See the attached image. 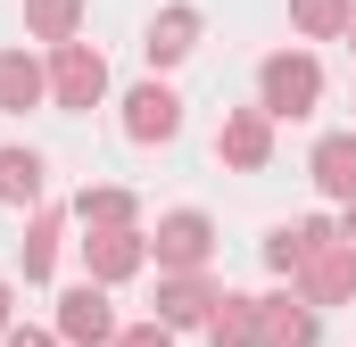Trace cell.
Here are the masks:
<instances>
[{
	"label": "cell",
	"instance_id": "obj_7",
	"mask_svg": "<svg viewBox=\"0 0 356 347\" xmlns=\"http://www.w3.org/2000/svg\"><path fill=\"white\" fill-rule=\"evenodd\" d=\"M298 298H307V306H340V298H356V248H348V240H323L315 257L298 264Z\"/></svg>",
	"mask_w": 356,
	"mask_h": 347
},
{
	"label": "cell",
	"instance_id": "obj_22",
	"mask_svg": "<svg viewBox=\"0 0 356 347\" xmlns=\"http://www.w3.org/2000/svg\"><path fill=\"white\" fill-rule=\"evenodd\" d=\"M0 347H58V331H33V323H8Z\"/></svg>",
	"mask_w": 356,
	"mask_h": 347
},
{
	"label": "cell",
	"instance_id": "obj_1",
	"mask_svg": "<svg viewBox=\"0 0 356 347\" xmlns=\"http://www.w3.org/2000/svg\"><path fill=\"white\" fill-rule=\"evenodd\" d=\"M315 99H323V67H315L307 50H273L266 67H257V108H266L273 124L315 116Z\"/></svg>",
	"mask_w": 356,
	"mask_h": 347
},
{
	"label": "cell",
	"instance_id": "obj_24",
	"mask_svg": "<svg viewBox=\"0 0 356 347\" xmlns=\"http://www.w3.org/2000/svg\"><path fill=\"white\" fill-rule=\"evenodd\" d=\"M8 306H17V289H8V281H0V331H8Z\"/></svg>",
	"mask_w": 356,
	"mask_h": 347
},
{
	"label": "cell",
	"instance_id": "obj_4",
	"mask_svg": "<svg viewBox=\"0 0 356 347\" xmlns=\"http://www.w3.org/2000/svg\"><path fill=\"white\" fill-rule=\"evenodd\" d=\"M58 339L67 347H116V314H108V281H75L58 298Z\"/></svg>",
	"mask_w": 356,
	"mask_h": 347
},
{
	"label": "cell",
	"instance_id": "obj_14",
	"mask_svg": "<svg viewBox=\"0 0 356 347\" xmlns=\"http://www.w3.org/2000/svg\"><path fill=\"white\" fill-rule=\"evenodd\" d=\"M307 174H315V190H323V198H340V207H348V198H356V133H323V141H315V158H307Z\"/></svg>",
	"mask_w": 356,
	"mask_h": 347
},
{
	"label": "cell",
	"instance_id": "obj_9",
	"mask_svg": "<svg viewBox=\"0 0 356 347\" xmlns=\"http://www.w3.org/2000/svg\"><path fill=\"white\" fill-rule=\"evenodd\" d=\"M323 314L307 298H257V347H315Z\"/></svg>",
	"mask_w": 356,
	"mask_h": 347
},
{
	"label": "cell",
	"instance_id": "obj_21",
	"mask_svg": "<svg viewBox=\"0 0 356 347\" xmlns=\"http://www.w3.org/2000/svg\"><path fill=\"white\" fill-rule=\"evenodd\" d=\"M116 347H175V331L149 314V323H133V331H116Z\"/></svg>",
	"mask_w": 356,
	"mask_h": 347
},
{
	"label": "cell",
	"instance_id": "obj_25",
	"mask_svg": "<svg viewBox=\"0 0 356 347\" xmlns=\"http://www.w3.org/2000/svg\"><path fill=\"white\" fill-rule=\"evenodd\" d=\"M348 50H356V17H348Z\"/></svg>",
	"mask_w": 356,
	"mask_h": 347
},
{
	"label": "cell",
	"instance_id": "obj_13",
	"mask_svg": "<svg viewBox=\"0 0 356 347\" xmlns=\"http://www.w3.org/2000/svg\"><path fill=\"white\" fill-rule=\"evenodd\" d=\"M323 240H340V223H323V215H298V223H273V232H266V264H273V273H298V264L315 257Z\"/></svg>",
	"mask_w": 356,
	"mask_h": 347
},
{
	"label": "cell",
	"instance_id": "obj_8",
	"mask_svg": "<svg viewBox=\"0 0 356 347\" xmlns=\"http://www.w3.org/2000/svg\"><path fill=\"white\" fill-rule=\"evenodd\" d=\"M182 133V99L166 83H141V91H124V141H175Z\"/></svg>",
	"mask_w": 356,
	"mask_h": 347
},
{
	"label": "cell",
	"instance_id": "obj_5",
	"mask_svg": "<svg viewBox=\"0 0 356 347\" xmlns=\"http://www.w3.org/2000/svg\"><path fill=\"white\" fill-rule=\"evenodd\" d=\"M216 158L241 166V174H266L273 166V116H266V108H232L224 133H216Z\"/></svg>",
	"mask_w": 356,
	"mask_h": 347
},
{
	"label": "cell",
	"instance_id": "obj_3",
	"mask_svg": "<svg viewBox=\"0 0 356 347\" xmlns=\"http://www.w3.org/2000/svg\"><path fill=\"white\" fill-rule=\"evenodd\" d=\"M149 257H158V273H199V264L216 257V223H207L199 207L158 215V232H149Z\"/></svg>",
	"mask_w": 356,
	"mask_h": 347
},
{
	"label": "cell",
	"instance_id": "obj_2",
	"mask_svg": "<svg viewBox=\"0 0 356 347\" xmlns=\"http://www.w3.org/2000/svg\"><path fill=\"white\" fill-rule=\"evenodd\" d=\"M50 99H58V108H75V116L108 99V58L91 50L83 33H75V42H50Z\"/></svg>",
	"mask_w": 356,
	"mask_h": 347
},
{
	"label": "cell",
	"instance_id": "obj_20",
	"mask_svg": "<svg viewBox=\"0 0 356 347\" xmlns=\"http://www.w3.org/2000/svg\"><path fill=\"white\" fill-rule=\"evenodd\" d=\"M42 198V158L33 149H0V207H33Z\"/></svg>",
	"mask_w": 356,
	"mask_h": 347
},
{
	"label": "cell",
	"instance_id": "obj_19",
	"mask_svg": "<svg viewBox=\"0 0 356 347\" xmlns=\"http://www.w3.org/2000/svg\"><path fill=\"white\" fill-rule=\"evenodd\" d=\"M356 17V0H290V25L307 33V42H340Z\"/></svg>",
	"mask_w": 356,
	"mask_h": 347
},
{
	"label": "cell",
	"instance_id": "obj_17",
	"mask_svg": "<svg viewBox=\"0 0 356 347\" xmlns=\"http://www.w3.org/2000/svg\"><path fill=\"white\" fill-rule=\"evenodd\" d=\"M133 215H141V198H133L124 182H91L83 198H75V223H83V232H108V223H133Z\"/></svg>",
	"mask_w": 356,
	"mask_h": 347
},
{
	"label": "cell",
	"instance_id": "obj_23",
	"mask_svg": "<svg viewBox=\"0 0 356 347\" xmlns=\"http://www.w3.org/2000/svg\"><path fill=\"white\" fill-rule=\"evenodd\" d=\"M340 240H348V248H356V198H348V215H340Z\"/></svg>",
	"mask_w": 356,
	"mask_h": 347
},
{
	"label": "cell",
	"instance_id": "obj_18",
	"mask_svg": "<svg viewBox=\"0 0 356 347\" xmlns=\"http://www.w3.org/2000/svg\"><path fill=\"white\" fill-rule=\"evenodd\" d=\"M25 33L33 42H75L83 33V0H25Z\"/></svg>",
	"mask_w": 356,
	"mask_h": 347
},
{
	"label": "cell",
	"instance_id": "obj_15",
	"mask_svg": "<svg viewBox=\"0 0 356 347\" xmlns=\"http://www.w3.org/2000/svg\"><path fill=\"white\" fill-rule=\"evenodd\" d=\"M207 347H257V298H241V289H216V306H207Z\"/></svg>",
	"mask_w": 356,
	"mask_h": 347
},
{
	"label": "cell",
	"instance_id": "obj_11",
	"mask_svg": "<svg viewBox=\"0 0 356 347\" xmlns=\"http://www.w3.org/2000/svg\"><path fill=\"white\" fill-rule=\"evenodd\" d=\"M207 306H216V281H207V273H166V281H158V323H166V331H199Z\"/></svg>",
	"mask_w": 356,
	"mask_h": 347
},
{
	"label": "cell",
	"instance_id": "obj_10",
	"mask_svg": "<svg viewBox=\"0 0 356 347\" xmlns=\"http://www.w3.org/2000/svg\"><path fill=\"white\" fill-rule=\"evenodd\" d=\"M191 50H199V8H191V0L158 8V17H149V33H141V58H149V67H182Z\"/></svg>",
	"mask_w": 356,
	"mask_h": 347
},
{
	"label": "cell",
	"instance_id": "obj_6",
	"mask_svg": "<svg viewBox=\"0 0 356 347\" xmlns=\"http://www.w3.org/2000/svg\"><path fill=\"white\" fill-rule=\"evenodd\" d=\"M83 264H91V281H133L141 264H149V232H133V223H108V232H91L83 240Z\"/></svg>",
	"mask_w": 356,
	"mask_h": 347
},
{
	"label": "cell",
	"instance_id": "obj_16",
	"mask_svg": "<svg viewBox=\"0 0 356 347\" xmlns=\"http://www.w3.org/2000/svg\"><path fill=\"white\" fill-rule=\"evenodd\" d=\"M58 232H67V215H58V207H33V223H25V240H17L25 281H50V264H58Z\"/></svg>",
	"mask_w": 356,
	"mask_h": 347
},
{
	"label": "cell",
	"instance_id": "obj_12",
	"mask_svg": "<svg viewBox=\"0 0 356 347\" xmlns=\"http://www.w3.org/2000/svg\"><path fill=\"white\" fill-rule=\"evenodd\" d=\"M50 99V67L33 50H0V116H25Z\"/></svg>",
	"mask_w": 356,
	"mask_h": 347
}]
</instances>
